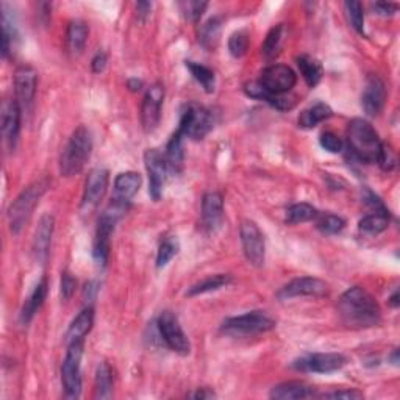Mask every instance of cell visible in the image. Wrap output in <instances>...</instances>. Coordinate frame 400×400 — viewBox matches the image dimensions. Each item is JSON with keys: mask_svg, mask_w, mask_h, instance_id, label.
<instances>
[{"mask_svg": "<svg viewBox=\"0 0 400 400\" xmlns=\"http://www.w3.org/2000/svg\"><path fill=\"white\" fill-rule=\"evenodd\" d=\"M47 293H49V281L46 277H42V280L40 281L38 285L35 286L33 293L28 295V299L25 300L24 307H22L20 311V322L27 325L30 322L35 314L38 313V310L44 305V300L47 298Z\"/></svg>", "mask_w": 400, "mask_h": 400, "instance_id": "obj_24", "label": "cell"}, {"mask_svg": "<svg viewBox=\"0 0 400 400\" xmlns=\"http://www.w3.org/2000/svg\"><path fill=\"white\" fill-rule=\"evenodd\" d=\"M384 103H387V85L379 76L370 73L361 94V107L367 116L375 117L382 113Z\"/></svg>", "mask_w": 400, "mask_h": 400, "instance_id": "obj_17", "label": "cell"}, {"mask_svg": "<svg viewBox=\"0 0 400 400\" xmlns=\"http://www.w3.org/2000/svg\"><path fill=\"white\" fill-rule=\"evenodd\" d=\"M157 329L170 351L180 355H188L191 352V343L187 333L183 331L179 317L172 311H163L157 321Z\"/></svg>", "mask_w": 400, "mask_h": 400, "instance_id": "obj_8", "label": "cell"}, {"mask_svg": "<svg viewBox=\"0 0 400 400\" xmlns=\"http://www.w3.org/2000/svg\"><path fill=\"white\" fill-rule=\"evenodd\" d=\"M347 358L343 353H308L293 363V367L300 372L313 374H331L346 366Z\"/></svg>", "mask_w": 400, "mask_h": 400, "instance_id": "obj_10", "label": "cell"}, {"mask_svg": "<svg viewBox=\"0 0 400 400\" xmlns=\"http://www.w3.org/2000/svg\"><path fill=\"white\" fill-rule=\"evenodd\" d=\"M187 68L197 83L204 88L205 93L211 94L214 91V88H216V76H214V72L210 68L194 61H187Z\"/></svg>", "mask_w": 400, "mask_h": 400, "instance_id": "obj_34", "label": "cell"}, {"mask_svg": "<svg viewBox=\"0 0 400 400\" xmlns=\"http://www.w3.org/2000/svg\"><path fill=\"white\" fill-rule=\"evenodd\" d=\"M258 83L269 94L281 95L293 90L295 83H298V76H295V72L290 66L272 64L261 72Z\"/></svg>", "mask_w": 400, "mask_h": 400, "instance_id": "obj_11", "label": "cell"}, {"mask_svg": "<svg viewBox=\"0 0 400 400\" xmlns=\"http://www.w3.org/2000/svg\"><path fill=\"white\" fill-rule=\"evenodd\" d=\"M321 146L330 153H339L343 151V139L331 131H325L321 135Z\"/></svg>", "mask_w": 400, "mask_h": 400, "instance_id": "obj_43", "label": "cell"}, {"mask_svg": "<svg viewBox=\"0 0 400 400\" xmlns=\"http://www.w3.org/2000/svg\"><path fill=\"white\" fill-rule=\"evenodd\" d=\"M298 66L299 71L302 73L303 80L307 81V85L310 88H314L317 83H319L322 78V64L316 60V58L310 57V55H300L298 57Z\"/></svg>", "mask_w": 400, "mask_h": 400, "instance_id": "obj_32", "label": "cell"}, {"mask_svg": "<svg viewBox=\"0 0 400 400\" xmlns=\"http://www.w3.org/2000/svg\"><path fill=\"white\" fill-rule=\"evenodd\" d=\"M152 2H138L136 4V14L141 20H146L151 16Z\"/></svg>", "mask_w": 400, "mask_h": 400, "instance_id": "obj_49", "label": "cell"}, {"mask_svg": "<svg viewBox=\"0 0 400 400\" xmlns=\"http://www.w3.org/2000/svg\"><path fill=\"white\" fill-rule=\"evenodd\" d=\"M269 397L276 400H299L317 397V392L313 387L303 382H285L273 387Z\"/></svg>", "mask_w": 400, "mask_h": 400, "instance_id": "obj_22", "label": "cell"}, {"mask_svg": "<svg viewBox=\"0 0 400 400\" xmlns=\"http://www.w3.org/2000/svg\"><path fill=\"white\" fill-rule=\"evenodd\" d=\"M330 286L327 281L316 277H299L291 280L277 293L278 300H290L294 298H324L329 295Z\"/></svg>", "mask_w": 400, "mask_h": 400, "instance_id": "obj_12", "label": "cell"}, {"mask_svg": "<svg viewBox=\"0 0 400 400\" xmlns=\"http://www.w3.org/2000/svg\"><path fill=\"white\" fill-rule=\"evenodd\" d=\"M49 188L47 180H38L20 192V194L13 200L8 210V220H10V228L13 233H19L25 224L30 220L32 214L36 208V205L40 204L41 197L44 192Z\"/></svg>", "mask_w": 400, "mask_h": 400, "instance_id": "obj_4", "label": "cell"}, {"mask_svg": "<svg viewBox=\"0 0 400 400\" xmlns=\"http://www.w3.org/2000/svg\"><path fill=\"white\" fill-rule=\"evenodd\" d=\"M206 6H208V2H199V0H188V2L180 4L183 16L191 22H197L200 18H202Z\"/></svg>", "mask_w": 400, "mask_h": 400, "instance_id": "obj_42", "label": "cell"}, {"mask_svg": "<svg viewBox=\"0 0 400 400\" xmlns=\"http://www.w3.org/2000/svg\"><path fill=\"white\" fill-rule=\"evenodd\" d=\"M347 143H349V151L355 158L365 161L367 165L370 163H379L383 143L379 133L367 122L366 119H352L347 127Z\"/></svg>", "mask_w": 400, "mask_h": 400, "instance_id": "obj_2", "label": "cell"}, {"mask_svg": "<svg viewBox=\"0 0 400 400\" xmlns=\"http://www.w3.org/2000/svg\"><path fill=\"white\" fill-rule=\"evenodd\" d=\"M36 90H38V72L32 66H19L14 72V94L22 111H28L32 108Z\"/></svg>", "mask_w": 400, "mask_h": 400, "instance_id": "obj_14", "label": "cell"}, {"mask_svg": "<svg viewBox=\"0 0 400 400\" xmlns=\"http://www.w3.org/2000/svg\"><path fill=\"white\" fill-rule=\"evenodd\" d=\"M144 163L147 174H149V194L157 202L161 199L163 187H165L166 175L169 172L165 153L157 149H149L144 153Z\"/></svg>", "mask_w": 400, "mask_h": 400, "instance_id": "obj_16", "label": "cell"}, {"mask_svg": "<svg viewBox=\"0 0 400 400\" xmlns=\"http://www.w3.org/2000/svg\"><path fill=\"white\" fill-rule=\"evenodd\" d=\"M94 325V308L88 305L78 313V316L73 319L69 325L68 331H66V344L78 343V341H85L88 333L91 331Z\"/></svg>", "mask_w": 400, "mask_h": 400, "instance_id": "obj_23", "label": "cell"}, {"mask_svg": "<svg viewBox=\"0 0 400 400\" xmlns=\"http://www.w3.org/2000/svg\"><path fill=\"white\" fill-rule=\"evenodd\" d=\"M76 290H77V280L73 278L71 272H63L61 273V288H60L61 299L69 300L73 295V293H76Z\"/></svg>", "mask_w": 400, "mask_h": 400, "instance_id": "obj_45", "label": "cell"}, {"mask_svg": "<svg viewBox=\"0 0 400 400\" xmlns=\"http://www.w3.org/2000/svg\"><path fill=\"white\" fill-rule=\"evenodd\" d=\"M344 11L353 30L358 32L360 35L365 33V11H363V5L360 2H346Z\"/></svg>", "mask_w": 400, "mask_h": 400, "instance_id": "obj_39", "label": "cell"}, {"mask_svg": "<svg viewBox=\"0 0 400 400\" xmlns=\"http://www.w3.org/2000/svg\"><path fill=\"white\" fill-rule=\"evenodd\" d=\"M22 108L16 100H5L2 103V135L5 143L11 151L16 149L19 131H20Z\"/></svg>", "mask_w": 400, "mask_h": 400, "instance_id": "obj_18", "label": "cell"}, {"mask_svg": "<svg viewBox=\"0 0 400 400\" xmlns=\"http://www.w3.org/2000/svg\"><path fill=\"white\" fill-rule=\"evenodd\" d=\"M127 86H129V90L133 91V93H136V91H141L143 90V81L138 80V78H130L127 81Z\"/></svg>", "mask_w": 400, "mask_h": 400, "instance_id": "obj_52", "label": "cell"}, {"mask_svg": "<svg viewBox=\"0 0 400 400\" xmlns=\"http://www.w3.org/2000/svg\"><path fill=\"white\" fill-rule=\"evenodd\" d=\"M276 329V321L266 311H249L246 314L228 317L220 325V331L232 338H247L261 335Z\"/></svg>", "mask_w": 400, "mask_h": 400, "instance_id": "obj_5", "label": "cell"}, {"mask_svg": "<svg viewBox=\"0 0 400 400\" xmlns=\"http://www.w3.org/2000/svg\"><path fill=\"white\" fill-rule=\"evenodd\" d=\"M240 236L246 260L255 268H261L266 260V242L260 227L254 220H242Z\"/></svg>", "mask_w": 400, "mask_h": 400, "instance_id": "obj_9", "label": "cell"}, {"mask_svg": "<svg viewBox=\"0 0 400 400\" xmlns=\"http://www.w3.org/2000/svg\"><path fill=\"white\" fill-rule=\"evenodd\" d=\"M54 227H55L54 216H52V214H44V216L40 219L38 227H36V230H35L33 255H35V260L40 264L46 263L49 258Z\"/></svg>", "mask_w": 400, "mask_h": 400, "instance_id": "obj_19", "label": "cell"}, {"mask_svg": "<svg viewBox=\"0 0 400 400\" xmlns=\"http://www.w3.org/2000/svg\"><path fill=\"white\" fill-rule=\"evenodd\" d=\"M114 374L108 363H100L95 369V397L110 399L113 396Z\"/></svg>", "mask_w": 400, "mask_h": 400, "instance_id": "obj_30", "label": "cell"}, {"mask_svg": "<svg viewBox=\"0 0 400 400\" xmlns=\"http://www.w3.org/2000/svg\"><path fill=\"white\" fill-rule=\"evenodd\" d=\"M107 63H108V57H107L105 52H98V54L94 55L93 61H91L93 72L94 73L103 72V71H105V68H107Z\"/></svg>", "mask_w": 400, "mask_h": 400, "instance_id": "obj_48", "label": "cell"}, {"mask_svg": "<svg viewBox=\"0 0 400 400\" xmlns=\"http://www.w3.org/2000/svg\"><path fill=\"white\" fill-rule=\"evenodd\" d=\"M317 228L324 233V235H336L344 230L346 227V220L336 216V214L331 213H324V214H317Z\"/></svg>", "mask_w": 400, "mask_h": 400, "instance_id": "obj_38", "label": "cell"}, {"mask_svg": "<svg viewBox=\"0 0 400 400\" xmlns=\"http://www.w3.org/2000/svg\"><path fill=\"white\" fill-rule=\"evenodd\" d=\"M216 394H214V392L211 391V389H208V388H202V389H197L196 392H192V394L189 396V397H192V399H211V397H214Z\"/></svg>", "mask_w": 400, "mask_h": 400, "instance_id": "obj_51", "label": "cell"}, {"mask_svg": "<svg viewBox=\"0 0 400 400\" xmlns=\"http://www.w3.org/2000/svg\"><path fill=\"white\" fill-rule=\"evenodd\" d=\"M2 57L8 58L13 50L16 49V42L19 40L18 27L11 14L6 11V6H2Z\"/></svg>", "mask_w": 400, "mask_h": 400, "instance_id": "obj_28", "label": "cell"}, {"mask_svg": "<svg viewBox=\"0 0 400 400\" xmlns=\"http://www.w3.org/2000/svg\"><path fill=\"white\" fill-rule=\"evenodd\" d=\"M372 8L377 11V14H380V16H392V14L399 10V5L391 2H377L372 5Z\"/></svg>", "mask_w": 400, "mask_h": 400, "instance_id": "obj_47", "label": "cell"}, {"mask_svg": "<svg viewBox=\"0 0 400 400\" xmlns=\"http://www.w3.org/2000/svg\"><path fill=\"white\" fill-rule=\"evenodd\" d=\"M141 187V175L138 172H122L114 180V196L113 199L129 202L136 196Z\"/></svg>", "mask_w": 400, "mask_h": 400, "instance_id": "obj_26", "label": "cell"}, {"mask_svg": "<svg viewBox=\"0 0 400 400\" xmlns=\"http://www.w3.org/2000/svg\"><path fill=\"white\" fill-rule=\"evenodd\" d=\"M110 174L107 169H93L88 174V179L85 183V192L83 199H81V211L85 214L93 213L100 205L102 199L105 197L108 189Z\"/></svg>", "mask_w": 400, "mask_h": 400, "instance_id": "obj_13", "label": "cell"}, {"mask_svg": "<svg viewBox=\"0 0 400 400\" xmlns=\"http://www.w3.org/2000/svg\"><path fill=\"white\" fill-rule=\"evenodd\" d=\"M88 35H90V27L85 20L73 19L69 22L68 32H66V44L72 55L83 54L88 42Z\"/></svg>", "mask_w": 400, "mask_h": 400, "instance_id": "obj_25", "label": "cell"}, {"mask_svg": "<svg viewBox=\"0 0 400 400\" xmlns=\"http://www.w3.org/2000/svg\"><path fill=\"white\" fill-rule=\"evenodd\" d=\"M165 100V86L161 83H153L147 90L143 107H141V124L146 133H152L158 127L161 119V107Z\"/></svg>", "mask_w": 400, "mask_h": 400, "instance_id": "obj_15", "label": "cell"}, {"mask_svg": "<svg viewBox=\"0 0 400 400\" xmlns=\"http://www.w3.org/2000/svg\"><path fill=\"white\" fill-rule=\"evenodd\" d=\"M179 249H180V244L175 238H166L160 244L158 247V254H157V268H166L169 264V261L172 260V258L179 254Z\"/></svg>", "mask_w": 400, "mask_h": 400, "instance_id": "obj_40", "label": "cell"}, {"mask_svg": "<svg viewBox=\"0 0 400 400\" xmlns=\"http://www.w3.org/2000/svg\"><path fill=\"white\" fill-rule=\"evenodd\" d=\"M219 35H220V19L211 18L200 27L199 41L205 49H213L219 41Z\"/></svg>", "mask_w": 400, "mask_h": 400, "instance_id": "obj_37", "label": "cell"}, {"mask_svg": "<svg viewBox=\"0 0 400 400\" xmlns=\"http://www.w3.org/2000/svg\"><path fill=\"white\" fill-rule=\"evenodd\" d=\"M285 40V27L283 24H278L276 27L271 28V32L266 36V40L263 42V47H261V54L264 55V58H268V60H272V58H276L280 54V49H281V44H283Z\"/></svg>", "mask_w": 400, "mask_h": 400, "instance_id": "obj_35", "label": "cell"}, {"mask_svg": "<svg viewBox=\"0 0 400 400\" xmlns=\"http://www.w3.org/2000/svg\"><path fill=\"white\" fill-rule=\"evenodd\" d=\"M183 135L180 131H175L172 138L169 139L166 152H165V160L167 165V170L170 174H179L183 167Z\"/></svg>", "mask_w": 400, "mask_h": 400, "instance_id": "obj_27", "label": "cell"}, {"mask_svg": "<svg viewBox=\"0 0 400 400\" xmlns=\"http://www.w3.org/2000/svg\"><path fill=\"white\" fill-rule=\"evenodd\" d=\"M224 219V197L220 192H206L202 199V222L208 232H216Z\"/></svg>", "mask_w": 400, "mask_h": 400, "instance_id": "obj_20", "label": "cell"}, {"mask_svg": "<svg viewBox=\"0 0 400 400\" xmlns=\"http://www.w3.org/2000/svg\"><path fill=\"white\" fill-rule=\"evenodd\" d=\"M341 321L349 329H372L382 322V310L365 288H349L338 300Z\"/></svg>", "mask_w": 400, "mask_h": 400, "instance_id": "obj_1", "label": "cell"}, {"mask_svg": "<svg viewBox=\"0 0 400 400\" xmlns=\"http://www.w3.org/2000/svg\"><path fill=\"white\" fill-rule=\"evenodd\" d=\"M322 399H346V400H358L365 397L361 391L358 389H351V388H346V389H335V391H329V392H324L321 394Z\"/></svg>", "mask_w": 400, "mask_h": 400, "instance_id": "obj_44", "label": "cell"}, {"mask_svg": "<svg viewBox=\"0 0 400 400\" xmlns=\"http://www.w3.org/2000/svg\"><path fill=\"white\" fill-rule=\"evenodd\" d=\"M230 283H232V276H228V273H216V276H210L204 278L202 281H199V283L192 285L188 290L187 295L194 298V295L218 291L220 288H224Z\"/></svg>", "mask_w": 400, "mask_h": 400, "instance_id": "obj_33", "label": "cell"}, {"mask_svg": "<svg viewBox=\"0 0 400 400\" xmlns=\"http://www.w3.org/2000/svg\"><path fill=\"white\" fill-rule=\"evenodd\" d=\"M389 360L392 361V365H394V366H399V351H397V349L392 351Z\"/></svg>", "mask_w": 400, "mask_h": 400, "instance_id": "obj_54", "label": "cell"}, {"mask_svg": "<svg viewBox=\"0 0 400 400\" xmlns=\"http://www.w3.org/2000/svg\"><path fill=\"white\" fill-rule=\"evenodd\" d=\"M389 225V214L388 211H374L363 218L358 224V228L361 233L369 235V236H377L387 230Z\"/></svg>", "mask_w": 400, "mask_h": 400, "instance_id": "obj_31", "label": "cell"}, {"mask_svg": "<svg viewBox=\"0 0 400 400\" xmlns=\"http://www.w3.org/2000/svg\"><path fill=\"white\" fill-rule=\"evenodd\" d=\"M333 111L327 103L317 102L313 107L303 110L299 116V127L300 129H314L317 124L327 121L331 117Z\"/></svg>", "mask_w": 400, "mask_h": 400, "instance_id": "obj_29", "label": "cell"}, {"mask_svg": "<svg viewBox=\"0 0 400 400\" xmlns=\"http://www.w3.org/2000/svg\"><path fill=\"white\" fill-rule=\"evenodd\" d=\"M244 93H246L249 98L257 99V100H263L266 103H269L271 107H273L276 110H280V111L293 110L294 105H295L294 98H288V95H285V94H281V95L269 94L260 83H258V81H250V83L244 85Z\"/></svg>", "mask_w": 400, "mask_h": 400, "instance_id": "obj_21", "label": "cell"}, {"mask_svg": "<svg viewBox=\"0 0 400 400\" xmlns=\"http://www.w3.org/2000/svg\"><path fill=\"white\" fill-rule=\"evenodd\" d=\"M93 136L91 131L83 125L73 130L69 141L66 143L60 158V172L64 177L80 174L91 157Z\"/></svg>", "mask_w": 400, "mask_h": 400, "instance_id": "obj_3", "label": "cell"}, {"mask_svg": "<svg viewBox=\"0 0 400 400\" xmlns=\"http://www.w3.org/2000/svg\"><path fill=\"white\" fill-rule=\"evenodd\" d=\"M388 303H389V305H391L392 308H397V307H399L400 300H399V291H397V290H396L394 293H392V295L388 299Z\"/></svg>", "mask_w": 400, "mask_h": 400, "instance_id": "obj_53", "label": "cell"}, {"mask_svg": "<svg viewBox=\"0 0 400 400\" xmlns=\"http://www.w3.org/2000/svg\"><path fill=\"white\" fill-rule=\"evenodd\" d=\"M85 341L68 346V352L61 366V382L64 394L69 399L80 397L81 392V358H83Z\"/></svg>", "mask_w": 400, "mask_h": 400, "instance_id": "obj_6", "label": "cell"}, {"mask_svg": "<svg viewBox=\"0 0 400 400\" xmlns=\"http://www.w3.org/2000/svg\"><path fill=\"white\" fill-rule=\"evenodd\" d=\"M98 291H99V288H98V285L94 283V281H90V283L86 285V288H85V298L88 295V300H94L95 299V295H98Z\"/></svg>", "mask_w": 400, "mask_h": 400, "instance_id": "obj_50", "label": "cell"}, {"mask_svg": "<svg viewBox=\"0 0 400 400\" xmlns=\"http://www.w3.org/2000/svg\"><path fill=\"white\" fill-rule=\"evenodd\" d=\"M249 49V35L246 32H235L230 40H228V50H230L232 57L241 58L246 55Z\"/></svg>", "mask_w": 400, "mask_h": 400, "instance_id": "obj_41", "label": "cell"}, {"mask_svg": "<svg viewBox=\"0 0 400 400\" xmlns=\"http://www.w3.org/2000/svg\"><path fill=\"white\" fill-rule=\"evenodd\" d=\"M213 129V117L208 110L197 103H189L184 108L180 117V124L177 131H180L183 138L204 139Z\"/></svg>", "mask_w": 400, "mask_h": 400, "instance_id": "obj_7", "label": "cell"}, {"mask_svg": "<svg viewBox=\"0 0 400 400\" xmlns=\"http://www.w3.org/2000/svg\"><path fill=\"white\" fill-rule=\"evenodd\" d=\"M317 214H319V213H317V210L314 208L313 205L305 204V202L294 204L286 211V222L291 225L303 224V222L314 220L317 218Z\"/></svg>", "mask_w": 400, "mask_h": 400, "instance_id": "obj_36", "label": "cell"}, {"mask_svg": "<svg viewBox=\"0 0 400 400\" xmlns=\"http://www.w3.org/2000/svg\"><path fill=\"white\" fill-rule=\"evenodd\" d=\"M396 163H397V160H396L394 151H392L389 146L383 144L380 160H379V163H377V165H380V167L383 170H387V172H389V170H392V169L396 167Z\"/></svg>", "mask_w": 400, "mask_h": 400, "instance_id": "obj_46", "label": "cell"}]
</instances>
